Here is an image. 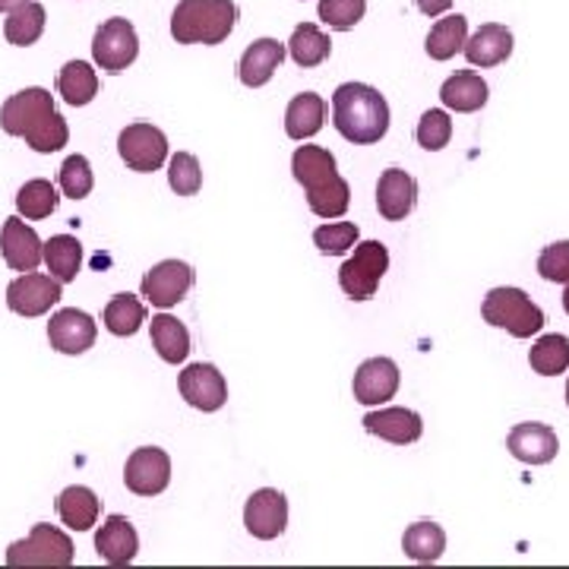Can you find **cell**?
Wrapping results in <instances>:
<instances>
[{
	"label": "cell",
	"instance_id": "obj_1",
	"mask_svg": "<svg viewBox=\"0 0 569 569\" xmlns=\"http://www.w3.org/2000/svg\"><path fill=\"white\" fill-rule=\"evenodd\" d=\"M291 174L305 187L307 206L320 219H342L351 206V187L336 168V156L323 146H298L291 156Z\"/></svg>",
	"mask_w": 569,
	"mask_h": 569
},
{
	"label": "cell",
	"instance_id": "obj_2",
	"mask_svg": "<svg viewBox=\"0 0 569 569\" xmlns=\"http://www.w3.org/2000/svg\"><path fill=\"white\" fill-rule=\"evenodd\" d=\"M332 127L355 146H373L389 133V104L367 82H342L332 96Z\"/></svg>",
	"mask_w": 569,
	"mask_h": 569
},
{
	"label": "cell",
	"instance_id": "obj_3",
	"mask_svg": "<svg viewBox=\"0 0 569 569\" xmlns=\"http://www.w3.org/2000/svg\"><path fill=\"white\" fill-rule=\"evenodd\" d=\"M234 0H178L171 13V36L178 44H222L238 26Z\"/></svg>",
	"mask_w": 569,
	"mask_h": 569
},
{
	"label": "cell",
	"instance_id": "obj_4",
	"mask_svg": "<svg viewBox=\"0 0 569 569\" xmlns=\"http://www.w3.org/2000/svg\"><path fill=\"white\" fill-rule=\"evenodd\" d=\"M481 317L485 323L507 329L512 339H531L548 323L545 310L535 305L522 288H512V284H500L490 291L481 305Z\"/></svg>",
	"mask_w": 569,
	"mask_h": 569
},
{
	"label": "cell",
	"instance_id": "obj_5",
	"mask_svg": "<svg viewBox=\"0 0 569 569\" xmlns=\"http://www.w3.org/2000/svg\"><path fill=\"white\" fill-rule=\"evenodd\" d=\"M77 557L70 535L54 526L39 522L22 541H13L7 548L10 567H70Z\"/></svg>",
	"mask_w": 569,
	"mask_h": 569
},
{
	"label": "cell",
	"instance_id": "obj_6",
	"mask_svg": "<svg viewBox=\"0 0 569 569\" xmlns=\"http://www.w3.org/2000/svg\"><path fill=\"white\" fill-rule=\"evenodd\" d=\"M389 269V250L380 241L355 244V257H348L339 269V284L351 301H370L380 288V279Z\"/></svg>",
	"mask_w": 569,
	"mask_h": 569
},
{
	"label": "cell",
	"instance_id": "obj_7",
	"mask_svg": "<svg viewBox=\"0 0 569 569\" xmlns=\"http://www.w3.org/2000/svg\"><path fill=\"white\" fill-rule=\"evenodd\" d=\"M92 58L104 73H123L130 63L140 58V36L133 22L123 17H111L96 29L92 39Z\"/></svg>",
	"mask_w": 569,
	"mask_h": 569
},
{
	"label": "cell",
	"instance_id": "obj_8",
	"mask_svg": "<svg viewBox=\"0 0 569 569\" xmlns=\"http://www.w3.org/2000/svg\"><path fill=\"white\" fill-rule=\"evenodd\" d=\"M118 152H121L123 164H127L130 171L152 174V171H159L164 164V159H168V137H164L159 127L137 121L121 130V137H118Z\"/></svg>",
	"mask_w": 569,
	"mask_h": 569
},
{
	"label": "cell",
	"instance_id": "obj_9",
	"mask_svg": "<svg viewBox=\"0 0 569 569\" xmlns=\"http://www.w3.org/2000/svg\"><path fill=\"white\" fill-rule=\"evenodd\" d=\"M193 266L183 263V260H162L156 263L146 276H142V298L149 301L152 307H168L181 305L183 298L190 295L193 288Z\"/></svg>",
	"mask_w": 569,
	"mask_h": 569
},
{
	"label": "cell",
	"instance_id": "obj_10",
	"mask_svg": "<svg viewBox=\"0 0 569 569\" xmlns=\"http://www.w3.org/2000/svg\"><path fill=\"white\" fill-rule=\"evenodd\" d=\"M123 485L137 497H159L171 485V459L159 447H140L123 466Z\"/></svg>",
	"mask_w": 569,
	"mask_h": 569
},
{
	"label": "cell",
	"instance_id": "obj_11",
	"mask_svg": "<svg viewBox=\"0 0 569 569\" xmlns=\"http://www.w3.org/2000/svg\"><path fill=\"white\" fill-rule=\"evenodd\" d=\"M61 298V282L44 272H22L20 279L7 284V307L26 320L44 317Z\"/></svg>",
	"mask_w": 569,
	"mask_h": 569
},
{
	"label": "cell",
	"instance_id": "obj_12",
	"mask_svg": "<svg viewBox=\"0 0 569 569\" xmlns=\"http://www.w3.org/2000/svg\"><path fill=\"white\" fill-rule=\"evenodd\" d=\"M244 526L260 541H276L288 529V500L282 490L260 488L250 493L244 507Z\"/></svg>",
	"mask_w": 569,
	"mask_h": 569
},
{
	"label": "cell",
	"instance_id": "obj_13",
	"mask_svg": "<svg viewBox=\"0 0 569 569\" xmlns=\"http://www.w3.org/2000/svg\"><path fill=\"white\" fill-rule=\"evenodd\" d=\"M54 111V96L48 89H22L17 96H10L0 108V130L7 137H26L41 118H48Z\"/></svg>",
	"mask_w": 569,
	"mask_h": 569
},
{
	"label": "cell",
	"instance_id": "obj_14",
	"mask_svg": "<svg viewBox=\"0 0 569 569\" xmlns=\"http://www.w3.org/2000/svg\"><path fill=\"white\" fill-rule=\"evenodd\" d=\"M183 402L193 406L197 411H219L228 402V383H224L222 370L216 365H190L183 367L178 377Z\"/></svg>",
	"mask_w": 569,
	"mask_h": 569
},
{
	"label": "cell",
	"instance_id": "obj_15",
	"mask_svg": "<svg viewBox=\"0 0 569 569\" xmlns=\"http://www.w3.org/2000/svg\"><path fill=\"white\" fill-rule=\"evenodd\" d=\"M96 339H99V326L86 310L77 307H63L48 323V342L61 355H82L96 346Z\"/></svg>",
	"mask_w": 569,
	"mask_h": 569
},
{
	"label": "cell",
	"instance_id": "obj_16",
	"mask_svg": "<svg viewBox=\"0 0 569 569\" xmlns=\"http://www.w3.org/2000/svg\"><path fill=\"white\" fill-rule=\"evenodd\" d=\"M399 365L392 358H367L365 365L355 373V399L361 406H387L389 399L399 392Z\"/></svg>",
	"mask_w": 569,
	"mask_h": 569
},
{
	"label": "cell",
	"instance_id": "obj_17",
	"mask_svg": "<svg viewBox=\"0 0 569 569\" xmlns=\"http://www.w3.org/2000/svg\"><path fill=\"white\" fill-rule=\"evenodd\" d=\"M0 253H3V263L10 266L13 272H36L44 257V244L36 234V228L10 216L3 228H0Z\"/></svg>",
	"mask_w": 569,
	"mask_h": 569
},
{
	"label": "cell",
	"instance_id": "obj_18",
	"mask_svg": "<svg viewBox=\"0 0 569 569\" xmlns=\"http://www.w3.org/2000/svg\"><path fill=\"white\" fill-rule=\"evenodd\" d=\"M507 449L526 466H548L557 459V430L548 425H538V421H526V425H516L509 430Z\"/></svg>",
	"mask_w": 569,
	"mask_h": 569
},
{
	"label": "cell",
	"instance_id": "obj_19",
	"mask_svg": "<svg viewBox=\"0 0 569 569\" xmlns=\"http://www.w3.org/2000/svg\"><path fill=\"white\" fill-rule=\"evenodd\" d=\"M365 430L387 440L392 447H408V443H418L421 433H425V421L418 411L411 408H380V411H370L365 415Z\"/></svg>",
	"mask_w": 569,
	"mask_h": 569
},
{
	"label": "cell",
	"instance_id": "obj_20",
	"mask_svg": "<svg viewBox=\"0 0 569 569\" xmlns=\"http://www.w3.org/2000/svg\"><path fill=\"white\" fill-rule=\"evenodd\" d=\"M418 206V181L402 168H387L377 183V209L387 222H402Z\"/></svg>",
	"mask_w": 569,
	"mask_h": 569
},
{
	"label": "cell",
	"instance_id": "obj_21",
	"mask_svg": "<svg viewBox=\"0 0 569 569\" xmlns=\"http://www.w3.org/2000/svg\"><path fill=\"white\" fill-rule=\"evenodd\" d=\"M96 550L108 567H127L137 560L140 550V535L133 529V522L127 516H108L104 526L96 535Z\"/></svg>",
	"mask_w": 569,
	"mask_h": 569
},
{
	"label": "cell",
	"instance_id": "obj_22",
	"mask_svg": "<svg viewBox=\"0 0 569 569\" xmlns=\"http://www.w3.org/2000/svg\"><path fill=\"white\" fill-rule=\"evenodd\" d=\"M284 61V44L276 39H257L238 63V80L244 82L247 89H260L276 77V70Z\"/></svg>",
	"mask_w": 569,
	"mask_h": 569
},
{
	"label": "cell",
	"instance_id": "obj_23",
	"mask_svg": "<svg viewBox=\"0 0 569 569\" xmlns=\"http://www.w3.org/2000/svg\"><path fill=\"white\" fill-rule=\"evenodd\" d=\"M512 32H509L507 26H500V22H488V26H481L471 39H466V61L471 67H497V63H503L512 54Z\"/></svg>",
	"mask_w": 569,
	"mask_h": 569
},
{
	"label": "cell",
	"instance_id": "obj_24",
	"mask_svg": "<svg viewBox=\"0 0 569 569\" xmlns=\"http://www.w3.org/2000/svg\"><path fill=\"white\" fill-rule=\"evenodd\" d=\"M490 99L488 82L481 80L475 70H459L456 77H449L440 86V102L447 104L449 111H459V114H475L481 111Z\"/></svg>",
	"mask_w": 569,
	"mask_h": 569
},
{
	"label": "cell",
	"instance_id": "obj_25",
	"mask_svg": "<svg viewBox=\"0 0 569 569\" xmlns=\"http://www.w3.org/2000/svg\"><path fill=\"white\" fill-rule=\"evenodd\" d=\"M323 121L326 102L323 96H317V92H301L284 108V133H288V140L305 142L310 137H317L323 130Z\"/></svg>",
	"mask_w": 569,
	"mask_h": 569
},
{
	"label": "cell",
	"instance_id": "obj_26",
	"mask_svg": "<svg viewBox=\"0 0 569 569\" xmlns=\"http://www.w3.org/2000/svg\"><path fill=\"white\" fill-rule=\"evenodd\" d=\"M58 516L67 529L73 531H89L96 522H99V512H102V500L96 497L92 488H82V485H73V488L61 490L58 497Z\"/></svg>",
	"mask_w": 569,
	"mask_h": 569
},
{
	"label": "cell",
	"instance_id": "obj_27",
	"mask_svg": "<svg viewBox=\"0 0 569 569\" xmlns=\"http://www.w3.org/2000/svg\"><path fill=\"white\" fill-rule=\"evenodd\" d=\"M149 332H152V346H156L164 365H183L187 361V355H190V329L178 317H171V313L152 317Z\"/></svg>",
	"mask_w": 569,
	"mask_h": 569
},
{
	"label": "cell",
	"instance_id": "obj_28",
	"mask_svg": "<svg viewBox=\"0 0 569 569\" xmlns=\"http://www.w3.org/2000/svg\"><path fill=\"white\" fill-rule=\"evenodd\" d=\"M58 92L67 104L82 108L99 96V73L92 70V63L67 61L58 73Z\"/></svg>",
	"mask_w": 569,
	"mask_h": 569
},
{
	"label": "cell",
	"instance_id": "obj_29",
	"mask_svg": "<svg viewBox=\"0 0 569 569\" xmlns=\"http://www.w3.org/2000/svg\"><path fill=\"white\" fill-rule=\"evenodd\" d=\"M468 39V20L462 13H449L443 20H437V26L430 29V36L425 41V51L430 54V61H449L456 58Z\"/></svg>",
	"mask_w": 569,
	"mask_h": 569
},
{
	"label": "cell",
	"instance_id": "obj_30",
	"mask_svg": "<svg viewBox=\"0 0 569 569\" xmlns=\"http://www.w3.org/2000/svg\"><path fill=\"white\" fill-rule=\"evenodd\" d=\"M44 20H48L44 7L36 3V0H26V3L13 7V10L7 13V20H3V36H7L10 44H17V48H29V44H36V41L41 39Z\"/></svg>",
	"mask_w": 569,
	"mask_h": 569
},
{
	"label": "cell",
	"instance_id": "obj_31",
	"mask_svg": "<svg viewBox=\"0 0 569 569\" xmlns=\"http://www.w3.org/2000/svg\"><path fill=\"white\" fill-rule=\"evenodd\" d=\"M44 266L58 282H77L82 269V244L73 234H54L51 241H44Z\"/></svg>",
	"mask_w": 569,
	"mask_h": 569
},
{
	"label": "cell",
	"instance_id": "obj_32",
	"mask_svg": "<svg viewBox=\"0 0 569 569\" xmlns=\"http://www.w3.org/2000/svg\"><path fill=\"white\" fill-rule=\"evenodd\" d=\"M402 550H406L408 560H415V563H433L447 550V531L440 529L437 522H415L402 535Z\"/></svg>",
	"mask_w": 569,
	"mask_h": 569
},
{
	"label": "cell",
	"instance_id": "obj_33",
	"mask_svg": "<svg viewBox=\"0 0 569 569\" xmlns=\"http://www.w3.org/2000/svg\"><path fill=\"white\" fill-rule=\"evenodd\" d=\"M288 51H291V61L298 67H320L332 54V41L320 26L301 22V26H295L291 39H288Z\"/></svg>",
	"mask_w": 569,
	"mask_h": 569
},
{
	"label": "cell",
	"instance_id": "obj_34",
	"mask_svg": "<svg viewBox=\"0 0 569 569\" xmlns=\"http://www.w3.org/2000/svg\"><path fill=\"white\" fill-rule=\"evenodd\" d=\"M104 329L111 332V336H137L140 332V326L146 323V305H142L140 298H133L130 291H123V295H114L108 305H104Z\"/></svg>",
	"mask_w": 569,
	"mask_h": 569
},
{
	"label": "cell",
	"instance_id": "obj_35",
	"mask_svg": "<svg viewBox=\"0 0 569 569\" xmlns=\"http://www.w3.org/2000/svg\"><path fill=\"white\" fill-rule=\"evenodd\" d=\"M529 365L535 373L541 377H557V373H567L569 367V339L563 332H550L541 336L529 351Z\"/></svg>",
	"mask_w": 569,
	"mask_h": 569
},
{
	"label": "cell",
	"instance_id": "obj_36",
	"mask_svg": "<svg viewBox=\"0 0 569 569\" xmlns=\"http://www.w3.org/2000/svg\"><path fill=\"white\" fill-rule=\"evenodd\" d=\"M61 203L54 183L44 181V178H36V181H26L17 193V209L20 216H26L29 222H39V219H48L54 209Z\"/></svg>",
	"mask_w": 569,
	"mask_h": 569
},
{
	"label": "cell",
	"instance_id": "obj_37",
	"mask_svg": "<svg viewBox=\"0 0 569 569\" xmlns=\"http://www.w3.org/2000/svg\"><path fill=\"white\" fill-rule=\"evenodd\" d=\"M22 140L29 142V149H36L41 156H51V152H61L67 140H70V127L63 121L58 111H51L48 118H41Z\"/></svg>",
	"mask_w": 569,
	"mask_h": 569
},
{
	"label": "cell",
	"instance_id": "obj_38",
	"mask_svg": "<svg viewBox=\"0 0 569 569\" xmlns=\"http://www.w3.org/2000/svg\"><path fill=\"white\" fill-rule=\"evenodd\" d=\"M168 183L178 197H197L200 187H203V168L197 162V156L190 152H178L171 162H168Z\"/></svg>",
	"mask_w": 569,
	"mask_h": 569
},
{
	"label": "cell",
	"instance_id": "obj_39",
	"mask_svg": "<svg viewBox=\"0 0 569 569\" xmlns=\"http://www.w3.org/2000/svg\"><path fill=\"white\" fill-rule=\"evenodd\" d=\"M358 238H361V231L355 222H329L313 231V244L326 257H342L358 244Z\"/></svg>",
	"mask_w": 569,
	"mask_h": 569
},
{
	"label": "cell",
	"instance_id": "obj_40",
	"mask_svg": "<svg viewBox=\"0 0 569 569\" xmlns=\"http://www.w3.org/2000/svg\"><path fill=\"white\" fill-rule=\"evenodd\" d=\"M415 137H418V146H425L427 152L447 149L449 140H452V121H449L447 111H443V108H430V111H425L421 121H418Z\"/></svg>",
	"mask_w": 569,
	"mask_h": 569
},
{
	"label": "cell",
	"instance_id": "obj_41",
	"mask_svg": "<svg viewBox=\"0 0 569 569\" xmlns=\"http://www.w3.org/2000/svg\"><path fill=\"white\" fill-rule=\"evenodd\" d=\"M317 13H320V20H323L329 29L348 32V29H355L358 22L365 20L367 0H320Z\"/></svg>",
	"mask_w": 569,
	"mask_h": 569
},
{
	"label": "cell",
	"instance_id": "obj_42",
	"mask_svg": "<svg viewBox=\"0 0 569 569\" xmlns=\"http://www.w3.org/2000/svg\"><path fill=\"white\" fill-rule=\"evenodd\" d=\"M96 187V178H92V164L86 156H70L67 162L61 164V190L63 197L70 200H86Z\"/></svg>",
	"mask_w": 569,
	"mask_h": 569
},
{
	"label": "cell",
	"instance_id": "obj_43",
	"mask_svg": "<svg viewBox=\"0 0 569 569\" xmlns=\"http://www.w3.org/2000/svg\"><path fill=\"white\" fill-rule=\"evenodd\" d=\"M538 272H541V279H548V282H569V241H557V244H550L541 250V257H538Z\"/></svg>",
	"mask_w": 569,
	"mask_h": 569
},
{
	"label": "cell",
	"instance_id": "obj_44",
	"mask_svg": "<svg viewBox=\"0 0 569 569\" xmlns=\"http://www.w3.org/2000/svg\"><path fill=\"white\" fill-rule=\"evenodd\" d=\"M449 7H452V0H418V10L425 17H443Z\"/></svg>",
	"mask_w": 569,
	"mask_h": 569
},
{
	"label": "cell",
	"instance_id": "obj_45",
	"mask_svg": "<svg viewBox=\"0 0 569 569\" xmlns=\"http://www.w3.org/2000/svg\"><path fill=\"white\" fill-rule=\"evenodd\" d=\"M20 3H26V0H0V13H10V10L20 7Z\"/></svg>",
	"mask_w": 569,
	"mask_h": 569
},
{
	"label": "cell",
	"instance_id": "obj_46",
	"mask_svg": "<svg viewBox=\"0 0 569 569\" xmlns=\"http://www.w3.org/2000/svg\"><path fill=\"white\" fill-rule=\"evenodd\" d=\"M563 310L569 313V282H567V291H563Z\"/></svg>",
	"mask_w": 569,
	"mask_h": 569
},
{
	"label": "cell",
	"instance_id": "obj_47",
	"mask_svg": "<svg viewBox=\"0 0 569 569\" xmlns=\"http://www.w3.org/2000/svg\"><path fill=\"white\" fill-rule=\"evenodd\" d=\"M567 406H569V380H567Z\"/></svg>",
	"mask_w": 569,
	"mask_h": 569
}]
</instances>
